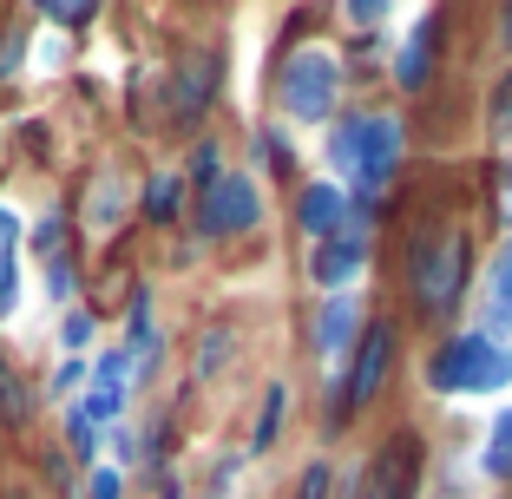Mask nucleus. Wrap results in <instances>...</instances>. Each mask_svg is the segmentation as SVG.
Wrapping results in <instances>:
<instances>
[{
  "instance_id": "1",
  "label": "nucleus",
  "mask_w": 512,
  "mask_h": 499,
  "mask_svg": "<svg viewBox=\"0 0 512 499\" xmlns=\"http://www.w3.org/2000/svg\"><path fill=\"white\" fill-rule=\"evenodd\" d=\"M335 165L362 184V191H381V184L394 178V165H401V125H394L388 112L348 119L342 132H335Z\"/></svg>"
},
{
  "instance_id": "2",
  "label": "nucleus",
  "mask_w": 512,
  "mask_h": 499,
  "mask_svg": "<svg viewBox=\"0 0 512 499\" xmlns=\"http://www.w3.org/2000/svg\"><path fill=\"white\" fill-rule=\"evenodd\" d=\"M427 381H434L440 394H493V388L512 381V355L493 342V335H460V342H447L434 355Z\"/></svg>"
},
{
  "instance_id": "3",
  "label": "nucleus",
  "mask_w": 512,
  "mask_h": 499,
  "mask_svg": "<svg viewBox=\"0 0 512 499\" xmlns=\"http://www.w3.org/2000/svg\"><path fill=\"white\" fill-rule=\"evenodd\" d=\"M467 289V230H440L414 250V296L427 316H447Z\"/></svg>"
},
{
  "instance_id": "4",
  "label": "nucleus",
  "mask_w": 512,
  "mask_h": 499,
  "mask_svg": "<svg viewBox=\"0 0 512 499\" xmlns=\"http://www.w3.org/2000/svg\"><path fill=\"white\" fill-rule=\"evenodd\" d=\"M335 86H342V73H335V60L322 53V46L289 53V66H283V106H289V119H302V125L329 119V112H335Z\"/></svg>"
},
{
  "instance_id": "5",
  "label": "nucleus",
  "mask_w": 512,
  "mask_h": 499,
  "mask_svg": "<svg viewBox=\"0 0 512 499\" xmlns=\"http://www.w3.org/2000/svg\"><path fill=\"white\" fill-rule=\"evenodd\" d=\"M414 486H421V440L394 434L388 447L368 460V473L355 480V499H414Z\"/></svg>"
},
{
  "instance_id": "6",
  "label": "nucleus",
  "mask_w": 512,
  "mask_h": 499,
  "mask_svg": "<svg viewBox=\"0 0 512 499\" xmlns=\"http://www.w3.org/2000/svg\"><path fill=\"white\" fill-rule=\"evenodd\" d=\"M263 217V191L250 178H217V191H204V237H237Z\"/></svg>"
},
{
  "instance_id": "7",
  "label": "nucleus",
  "mask_w": 512,
  "mask_h": 499,
  "mask_svg": "<svg viewBox=\"0 0 512 499\" xmlns=\"http://www.w3.org/2000/svg\"><path fill=\"white\" fill-rule=\"evenodd\" d=\"M388 362H394V329H388V322H375V329L362 335V355H355V368H348V401H342V414L375 401L381 381H388Z\"/></svg>"
},
{
  "instance_id": "8",
  "label": "nucleus",
  "mask_w": 512,
  "mask_h": 499,
  "mask_svg": "<svg viewBox=\"0 0 512 499\" xmlns=\"http://www.w3.org/2000/svg\"><path fill=\"white\" fill-rule=\"evenodd\" d=\"M33 250H40V263H46V289H53V296H73V257H66V217L60 211L40 224V243H33Z\"/></svg>"
},
{
  "instance_id": "9",
  "label": "nucleus",
  "mask_w": 512,
  "mask_h": 499,
  "mask_svg": "<svg viewBox=\"0 0 512 499\" xmlns=\"http://www.w3.org/2000/svg\"><path fill=\"white\" fill-rule=\"evenodd\" d=\"M119 408H125V355H106L86 394V421H119Z\"/></svg>"
},
{
  "instance_id": "10",
  "label": "nucleus",
  "mask_w": 512,
  "mask_h": 499,
  "mask_svg": "<svg viewBox=\"0 0 512 499\" xmlns=\"http://www.w3.org/2000/svg\"><path fill=\"white\" fill-rule=\"evenodd\" d=\"M362 257H368V237L362 230H342V237H329L316 250V283H342L348 270H362Z\"/></svg>"
},
{
  "instance_id": "11",
  "label": "nucleus",
  "mask_w": 512,
  "mask_h": 499,
  "mask_svg": "<svg viewBox=\"0 0 512 499\" xmlns=\"http://www.w3.org/2000/svg\"><path fill=\"white\" fill-rule=\"evenodd\" d=\"M434 33H440V20L427 14L421 27H414V40H407V53H401V86L407 92H421L427 79H434Z\"/></svg>"
},
{
  "instance_id": "12",
  "label": "nucleus",
  "mask_w": 512,
  "mask_h": 499,
  "mask_svg": "<svg viewBox=\"0 0 512 499\" xmlns=\"http://www.w3.org/2000/svg\"><path fill=\"white\" fill-rule=\"evenodd\" d=\"M348 335H355V296H329L322 316H316V348L322 355H342Z\"/></svg>"
},
{
  "instance_id": "13",
  "label": "nucleus",
  "mask_w": 512,
  "mask_h": 499,
  "mask_svg": "<svg viewBox=\"0 0 512 499\" xmlns=\"http://www.w3.org/2000/svg\"><path fill=\"white\" fill-rule=\"evenodd\" d=\"M296 217H302V230H309V237H329L335 217H342V191H329V184H309V197L296 204Z\"/></svg>"
},
{
  "instance_id": "14",
  "label": "nucleus",
  "mask_w": 512,
  "mask_h": 499,
  "mask_svg": "<svg viewBox=\"0 0 512 499\" xmlns=\"http://www.w3.org/2000/svg\"><path fill=\"white\" fill-rule=\"evenodd\" d=\"M14 243H20V224H14V211H0V316H14V303H20V283H14Z\"/></svg>"
},
{
  "instance_id": "15",
  "label": "nucleus",
  "mask_w": 512,
  "mask_h": 499,
  "mask_svg": "<svg viewBox=\"0 0 512 499\" xmlns=\"http://www.w3.org/2000/svg\"><path fill=\"white\" fill-rule=\"evenodd\" d=\"M486 316H493V329H512V243L499 250V263H493V283H486Z\"/></svg>"
},
{
  "instance_id": "16",
  "label": "nucleus",
  "mask_w": 512,
  "mask_h": 499,
  "mask_svg": "<svg viewBox=\"0 0 512 499\" xmlns=\"http://www.w3.org/2000/svg\"><path fill=\"white\" fill-rule=\"evenodd\" d=\"M486 132H493L499 145H512V73L493 86V106H486Z\"/></svg>"
},
{
  "instance_id": "17",
  "label": "nucleus",
  "mask_w": 512,
  "mask_h": 499,
  "mask_svg": "<svg viewBox=\"0 0 512 499\" xmlns=\"http://www.w3.org/2000/svg\"><path fill=\"white\" fill-rule=\"evenodd\" d=\"M486 473H512V408L499 414V427H493V447H486Z\"/></svg>"
},
{
  "instance_id": "18",
  "label": "nucleus",
  "mask_w": 512,
  "mask_h": 499,
  "mask_svg": "<svg viewBox=\"0 0 512 499\" xmlns=\"http://www.w3.org/2000/svg\"><path fill=\"white\" fill-rule=\"evenodd\" d=\"M178 211V178H151L145 191V217H171Z\"/></svg>"
},
{
  "instance_id": "19",
  "label": "nucleus",
  "mask_w": 512,
  "mask_h": 499,
  "mask_svg": "<svg viewBox=\"0 0 512 499\" xmlns=\"http://www.w3.org/2000/svg\"><path fill=\"white\" fill-rule=\"evenodd\" d=\"M283 401H289V394L270 388V401H263V427H256V454H263V447L276 440V427H283Z\"/></svg>"
},
{
  "instance_id": "20",
  "label": "nucleus",
  "mask_w": 512,
  "mask_h": 499,
  "mask_svg": "<svg viewBox=\"0 0 512 499\" xmlns=\"http://www.w3.org/2000/svg\"><path fill=\"white\" fill-rule=\"evenodd\" d=\"M0 414H7V421H27V394H20V381L7 375V368H0Z\"/></svg>"
},
{
  "instance_id": "21",
  "label": "nucleus",
  "mask_w": 512,
  "mask_h": 499,
  "mask_svg": "<svg viewBox=\"0 0 512 499\" xmlns=\"http://www.w3.org/2000/svg\"><path fill=\"white\" fill-rule=\"evenodd\" d=\"M217 165H224V158H217V145H197V158H191V178L204 184V191H217Z\"/></svg>"
},
{
  "instance_id": "22",
  "label": "nucleus",
  "mask_w": 512,
  "mask_h": 499,
  "mask_svg": "<svg viewBox=\"0 0 512 499\" xmlns=\"http://www.w3.org/2000/svg\"><path fill=\"white\" fill-rule=\"evenodd\" d=\"M224 342H230V335H224V329H217V335H211V342L197 348V375H217V368H224Z\"/></svg>"
},
{
  "instance_id": "23",
  "label": "nucleus",
  "mask_w": 512,
  "mask_h": 499,
  "mask_svg": "<svg viewBox=\"0 0 512 499\" xmlns=\"http://www.w3.org/2000/svg\"><path fill=\"white\" fill-rule=\"evenodd\" d=\"M112 211H119V197H112V178L92 184V224H112Z\"/></svg>"
},
{
  "instance_id": "24",
  "label": "nucleus",
  "mask_w": 512,
  "mask_h": 499,
  "mask_svg": "<svg viewBox=\"0 0 512 499\" xmlns=\"http://www.w3.org/2000/svg\"><path fill=\"white\" fill-rule=\"evenodd\" d=\"M46 20H60V27H86L92 7H79V0H60V7H46Z\"/></svg>"
},
{
  "instance_id": "25",
  "label": "nucleus",
  "mask_w": 512,
  "mask_h": 499,
  "mask_svg": "<svg viewBox=\"0 0 512 499\" xmlns=\"http://www.w3.org/2000/svg\"><path fill=\"white\" fill-rule=\"evenodd\" d=\"M296 499H329V467H309V473H302Z\"/></svg>"
},
{
  "instance_id": "26",
  "label": "nucleus",
  "mask_w": 512,
  "mask_h": 499,
  "mask_svg": "<svg viewBox=\"0 0 512 499\" xmlns=\"http://www.w3.org/2000/svg\"><path fill=\"white\" fill-rule=\"evenodd\" d=\"M86 499H119V473H92V480H86Z\"/></svg>"
},
{
  "instance_id": "27",
  "label": "nucleus",
  "mask_w": 512,
  "mask_h": 499,
  "mask_svg": "<svg viewBox=\"0 0 512 499\" xmlns=\"http://www.w3.org/2000/svg\"><path fill=\"white\" fill-rule=\"evenodd\" d=\"M348 20H355V27H375V20H381V0H355V7H348Z\"/></svg>"
},
{
  "instance_id": "28",
  "label": "nucleus",
  "mask_w": 512,
  "mask_h": 499,
  "mask_svg": "<svg viewBox=\"0 0 512 499\" xmlns=\"http://www.w3.org/2000/svg\"><path fill=\"white\" fill-rule=\"evenodd\" d=\"M73 447H79V454H92V421H86V414H73Z\"/></svg>"
},
{
  "instance_id": "29",
  "label": "nucleus",
  "mask_w": 512,
  "mask_h": 499,
  "mask_svg": "<svg viewBox=\"0 0 512 499\" xmlns=\"http://www.w3.org/2000/svg\"><path fill=\"white\" fill-rule=\"evenodd\" d=\"M86 335H92V322H86V316H66V342L79 348V342H86Z\"/></svg>"
},
{
  "instance_id": "30",
  "label": "nucleus",
  "mask_w": 512,
  "mask_h": 499,
  "mask_svg": "<svg viewBox=\"0 0 512 499\" xmlns=\"http://www.w3.org/2000/svg\"><path fill=\"white\" fill-rule=\"evenodd\" d=\"M499 33H506V40H512V7H506V14H499Z\"/></svg>"
}]
</instances>
